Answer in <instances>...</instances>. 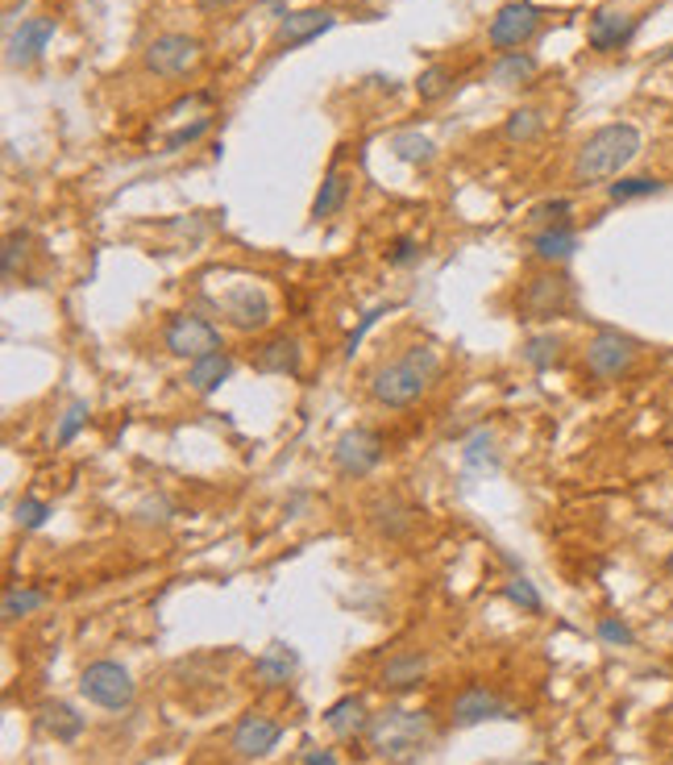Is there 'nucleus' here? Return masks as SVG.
Returning a JSON list of instances; mask_svg holds the SVG:
<instances>
[{
  "label": "nucleus",
  "instance_id": "f257e3e1",
  "mask_svg": "<svg viewBox=\"0 0 673 765\" xmlns=\"http://www.w3.org/2000/svg\"><path fill=\"white\" fill-rule=\"evenodd\" d=\"M641 155V129L615 121V126L595 129L574 155V183L591 188V183H607L624 171L627 162Z\"/></svg>",
  "mask_w": 673,
  "mask_h": 765
},
{
  "label": "nucleus",
  "instance_id": "f03ea898",
  "mask_svg": "<svg viewBox=\"0 0 673 765\" xmlns=\"http://www.w3.org/2000/svg\"><path fill=\"white\" fill-rule=\"evenodd\" d=\"M366 741H370V749H375L378 762L412 765L416 757L428 753V745H433V719H428V712L387 707V712L370 716Z\"/></svg>",
  "mask_w": 673,
  "mask_h": 765
},
{
  "label": "nucleus",
  "instance_id": "7ed1b4c3",
  "mask_svg": "<svg viewBox=\"0 0 673 765\" xmlns=\"http://www.w3.org/2000/svg\"><path fill=\"white\" fill-rule=\"evenodd\" d=\"M441 375V354L433 346H412L404 358H392L370 375V396L383 408H407L433 387Z\"/></svg>",
  "mask_w": 673,
  "mask_h": 765
},
{
  "label": "nucleus",
  "instance_id": "20e7f679",
  "mask_svg": "<svg viewBox=\"0 0 673 765\" xmlns=\"http://www.w3.org/2000/svg\"><path fill=\"white\" fill-rule=\"evenodd\" d=\"M574 304H578L574 279L565 271H553V267H548V271L524 279L516 308H519V320H553V317L574 312Z\"/></svg>",
  "mask_w": 673,
  "mask_h": 765
},
{
  "label": "nucleus",
  "instance_id": "39448f33",
  "mask_svg": "<svg viewBox=\"0 0 673 765\" xmlns=\"http://www.w3.org/2000/svg\"><path fill=\"white\" fill-rule=\"evenodd\" d=\"M79 695L96 703V707H105V712H126L133 695H138V686H133L121 662H92L79 674Z\"/></svg>",
  "mask_w": 673,
  "mask_h": 765
},
{
  "label": "nucleus",
  "instance_id": "423d86ee",
  "mask_svg": "<svg viewBox=\"0 0 673 765\" xmlns=\"http://www.w3.org/2000/svg\"><path fill=\"white\" fill-rule=\"evenodd\" d=\"M162 346H167V354L184 358V362H196V358H208V354L225 350L217 325L196 317V312H179V317L167 320V329H162Z\"/></svg>",
  "mask_w": 673,
  "mask_h": 765
},
{
  "label": "nucleus",
  "instance_id": "0eeeda50",
  "mask_svg": "<svg viewBox=\"0 0 673 765\" xmlns=\"http://www.w3.org/2000/svg\"><path fill=\"white\" fill-rule=\"evenodd\" d=\"M636 358H641V346H636L627 334H620V329H598V334L586 341V370H591L598 383L624 379L627 370L636 367Z\"/></svg>",
  "mask_w": 673,
  "mask_h": 765
},
{
  "label": "nucleus",
  "instance_id": "6e6552de",
  "mask_svg": "<svg viewBox=\"0 0 673 765\" xmlns=\"http://www.w3.org/2000/svg\"><path fill=\"white\" fill-rule=\"evenodd\" d=\"M217 308H220V317H225V325L237 329V334H263L270 320H275L270 296L258 284L229 287L225 296H217Z\"/></svg>",
  "mask_w": 673,
  "mask_h": 765
},
{
  "label": "nucleus",
  "instance_id": "1a4fd4ad",
  "mask_svg": "<svg viewBox=\"0 0 673 765\" xmlns=\"http://www.w3.org/2000/svg\"><path fill=\"white\" fill-rule=\"evenodd\" d=\"M200 59H204V42L200 38H191V33H158L155 42L141 50L146 71H155V76H162V80H179V76H188Z\"/></svg>",
  "mask_w": 673,
  "mask_h": 765
},
{
  "label": "nucleus",
  "instance_id": "9d476101",
  "mask_svg": "<svg viewBox=\"0 0 673 765\" xmlns=\"http://www.w3.org/2000/svg\"><path fill=\"white\" fill-rule=\"evenodd\" d=\"M541 30V9L533 0H507L499 13L491 17V30H486V42L495 50H519L533 33Z\"/></svg>",
  "mask_w": 673,
  "mask_h": 765
},
{
  "label": "nucleus",
  "instance_id": "9b49d317",
  "mask_svg": "<svg viewBox=\"0 0 673 765\" xmlns=\"http://www.w3.org/2000/svg\"><path fill=\"white\" fill-rule=\"evenodd\" d=\"M383 463V441L370 429H345L333 441V466L342 478H366Z\"/></svg>",
  "mask_w": 673,
  "mask_h": 765
},
{
  "label": "nucleus",
  "instance_id": "f8f14e48",
  "mask_svg": "<svg viewBox=\"0 0 673 765\" xmlns=\"http://www.w3.org/2000/svg\"><path fill=\"white\" fill-rule=\"evenodd\" d=\"M283 741V728L275 724L270 716H263V712H246V716L234 724V736H229V749L237 753V757H246V762H254V757H267L275 745Z\"/></svg>",
  "mask_w": 673,
  "mask_h": 765
},
{
  "label": "nucleus",
  "instance_id": "ddd939ff",
  "mask_svg": "<svg viewBox=\"0 0 673 765\" xmlns=\"http://www.w3.org/2000/svg\"><path fill=\"white\" fill-rule=\"evenodd\" d=\"M641 30V17L620 13V9H598L591 17V30H586V42L598 50V54H611V50H624Z\"/></svg>",
  "mask_w": 673,
  "mask_h": 765
},
{
  "label": "nucleus",
  "instance_id": "4468645a",
  "mask_svg": "<svg viewBox=\"0 0 673 765\" xmlns=\"http://www.w3.org/2000/svg\"><path fill=\"white\" fill-rule=\"evenodd\" d=\"M50 38H55V17H26V21L9 33V42H4L9 67H30L33 59L50 47Z\"/></svg>",
  "mask_w": 673,
  "mask_h": 765
},
{
  "label": "nucleus",
  "instance_id": "2eb2a0df",
  "mask_svg": "<svg viewBox=\"0 0 673 765\" xmlns=\"http://www.w3.org/2000/svg\"><path fill=\"white\" fill-rule=\"evenodd\" d=\"M333 26H337L333 9H296V13H287L279 21V30H275V47L296 50V47H304V42L320 38L325 30H333Z\"/></svg>",
  "mask_w": 673,
  "mask_h": 765
},
{
  "label": "nucleus",
  "instance_id": "dca6fc26",
  "mask_svg": "<svg viewBox=\"0 0 673 765\" xmlns=\"http://www.w3.org/2000/svg\"><path fill=\"white\" fill-rule=\"evenodd\" d=\"M486 719H516V716H512V707H507L495 691H486V686H466V691L454 699V724L457 728H474V724H486Z\"/></svg>",
  "mask_w": 673,
  "mask_h": 765
},
{
  "label": "nucleus",
  "instance_id": "f3484780",
  "mask_svg": "<svg viewBox=\"0 0 673 765\" xmlns=\"http://www.w3.org/2000/svg\"><path fill=\"white\" fill-rule=\"evenodd\" d=\"M296 669H299L296 649L283 645V640H275V645H267V649L258 654V662H254V678H258L263 691H283V686L296 678Z\"/></svg>",
  "mask_w": 673,
  "mask_h": 765
},
{
  "label": "nucleus",
  "instance_id": "a211bd4d",
  "mask_svg": "<svg viewBox=\"0 0 673 765\" xmlns=\"http://www.w3.org/2000/svg\"><path fill=\"white\" fill-rule=\"evenodd\" d=\"M299 367H304V350H299L296 337H270V341H263L258 350H254V370L258 375H299Z\"/></svg>",
  "mask_w": 673,
  "mask_h": 765
},
{
  "label": "nucleus",
  "instance_id": "6ab92c4d",
  "mask_svg": "<svg viewBox=\"0 0 673 765\" xmlns=\"http://www.w3.org/2000/svg\"><path fill=\"white\" fill-rule=\"evenodd\" d=\"M424 674H428V654H420V649H404V654H395V657L383 662V669H378V686H383V691H412Z\"/></svg>",
  "mask_w": 673,
  "mask_h": 765
},
{
  "label": "nucleus",
  "instance_id": "aec40b11",
  "mask_svg": "<svg viewBox=\"0 0 673 765\" xmlns=\"http://www.w3.org/2000/svg\"><path fill=\"white\" fill-rule=\"evenodd\" d=\"M325 724H329V733L342 736V741H354V736H362L366 728H370L366 699H362V695H342L337 703H329V707H325Z\"/></svg>",
  "mask_w": 673,
  "mask_h": 765
},
{
  "label": "nucleus",
  "instance_id": "412c9836",
  "mask_svg": "<svg viewBox=\"0 0 673 765\" xmlns=\"http://www.w3.org/2000/svg\"><path fill=\"white\" fill-rule=\"evenodd\" d=\"M38 728H42L47 736H55V741H63V745H71V741H79V736H83L88 719L79 716L71 703L47 699L42 707H38Z\"/></svg>",
  "mask_w": 673,
  "mask_h": 765
},
{
  "label": "nucleus",
  "instance_id": "4be33fe9",
  "mask_svg": "<svg viewBox=\"0 0 673 765\" xmlns=\"http://www.w3.org/2000/svg\"><path fill=\"white\" fill-rule=\"evenodd\" d=\"M366 516H370V525L383 533V537H404L407 528H412V508H407L404 499L395 491H383V495H375L370 504H366Z\"/></svg>",
  "mask_w": 673,
  "mask_h": 765
},
{
  "label": "nucleus",
  "instance_id": "5701e85b",
  "mask_svg": "<svg viewBox=\"0 0 673 765\" xmlns=\"http://www.w3.org/2000/svg\"><path fill=\"white\" fill-rule=\"evenodd\" d=\"M574 250H578V234L570 229V225H545V229H536L533 234V255L541 258V262H548V267H562V262H570L574 258Z\"/></svg>",
  "mask_w": 673,
  "mask_h": 765
},
{
  "label": "nucleus",
  "instance_id": "b1692460",
  "mask_svg": "<svg viewBox=\"0 0 673 765\" xmlns=\"http://www.w3.org/2000/svg\"><path fill=\"white\" fill-rule=\"evenodd\" d=\"M234 375V358L225 350L208 354V358H196V362H188V375H184V383H188L196 396H212L220 383Z\"/></svg>",
  "mask_w": 673,
  "mask_h": 765
},
{
  "label": "nucleus",
  "instance_id": "393cba45",
  "mask_svg": "<svg viewBox=\"0 0 673 765\" xmlns=\"http://www.w3.org/2000/svg\"><path fill=\"white\" fill-rule=\"evenodd\" d=\"M349 183L354 179L345 176L342 167L333 162L329 171H325V183H320V191H316V200H313V221H329V217H337L345 208V196H349Z\"/></svg>",
  "mask_w": 673,
  "mask_h": 765
},
{
  "label": "nucleus",
  "instance_id": "a878e982",
  "mask_svg": "<svg viewBox=\"0 0 673 765\" xmlns=\"http://www.w3.org/2000/svg\"><path fill=\"white\" fill-rule=\"evenodd\" d=\"M536 71H541V63H536L528 50H507V54H499V63L491 67V83H499V88H524V83L536 80Z\"/></svg>",
  "mask_w": 673,
  "mask_h": 765
},
{
  "label": "nucleus",
  "instance_id": "bb28decb",
  "mask_svg": "<svg viewBox=\"0 0 673 765\" xmlns=\"http://www.w3.org/2000/svg\"><path fill=\"white\" fill-rule=\"evenodd\" d=\"M462 463H466V470H471V475H478V470H495V466H499L495 433H491V429H474L471 437H466V449H462Z\"/></svg>",
  "mask_w": 673,
  "mask_h": 765
},
{
  "label": "nucleus",
  "instance_id": "cd10ccee",
  "mask_svg": "<svg viewBox=\"0 0 673 765\" xmlns=\"http://www.w3.org/2000/svg\"><path fill=\"white\" fill-rule=\"evenodd\" d=\"M519 358H524V362H528L533 370L557 367V358H562V337H557V334H533V337H524V346H519Z\"/></svg>",
  "mask_w": 673,
  "mask_h": 765
},
{
  "label": "nucleus",
  "instance_id": "c85d7f7f",
  "mask_svg": "<svg viewBox=\"0 0 673 765\" xmlns=\"http://www.w3.org/2000/svg\"><path fill=\"white\" fill-rule=\"evenodd\" d=\"M42 607H47V590L9 587V590H4V604H0V612H4V620H26V616L42 612Z\"/></svg>",
  "mask_w": 673,
  "mask_h": 765
},
{
  "label": "nucleus",
  "instance_id": "c756f323",
  "mask_svg": "<svg viewBox=\"0 0 673 765\" xmlns=\"http://www.w3.org/2000/svg\"><path fill=\"white\" fill-rule=\"evenodd\" d=\"M665 191V183L653 176H627V179H615L607 183V200L611 205H627V200H644V196H657Z\"/></svg>",
  "mask_w": 673,
  "mask_h": 765
},
{
  "label": "nucleus",
  "instance_id": "7c9ffc66",
  "mask_svg": "<svg viewBox=\"0 0 673 765\" xmlns=\"http://www.w3.org/2000/svg\"><path fill=\"white\" fill-rule=\"evenodd\" d=\"M392 150H395V159H399V162H433V159H437V146L428 142L424 133H416V129L395 133Z\"/></svg>",
  "mask_w": 673,
  "mask_h": 765
},
{
  "label": "nucleus",
  "instance_id": "2f4dec72",
  "mask_svg": "<svg viewBox=\"0 0 673 765\" xmlns=\"http://www.w3.org/2000/svg\"><path fill=\"white\" fill-rule=\"evenodd\" d=\"M541 129H545V112L541 109H516L507 121H503V138H507V142H533Z\"/></svg>",
  "mask_w": 673,
  "mask_h": 765
},
{
  "label": "nucleus",
  "instance_id": "473e14b6",
  "mask_svg": "<svg viewBox=\"0 0 673 765\" xmlns=\"http://www.w3.org/2000/svg\"><path fill=\"white\" fill-rule=\"evenodd\" d=\"M454 88V71L449 67H424L420 71V80H416V92H420V100H441V96Z\"/></svg>",
  "mask_w": 673,
  "mask_h": 765
},
{
  "label": "nucleus",
  "instance_id": "72a5a7b5",
  "mask_svg": "<svg viewBox=\"0 0 673 765\" xmlns=\"http://www.w3.org/2000/svg\"><path fill=\"white\" fill-rule=\"evenodd\" d=\"M503 595H507V599H512L516 607H524L528 616H541V612H545V599H541V590H536L533 583L524 578V574H516V578H512V583L503 587Z\"/></svg>",
  "mask_w": 673,
  "mask_h": 765
},
{
  "label": "nucleus",
  "instance_id": "f704fd0d",
  "mask_svg": "<svg viewBox=\"0 0 673 765\" xmlns=\"http://www.w3.org/2000/svg\"><path fill=\"white\" fill-rule=\"evenodd\" d=\"M13 516H17V525L26 528V533H33V528H42L50 520V504H47V499H33V495H21V499H17V508H13Z\"/></svg>",
  "mask_w": 673,
  "mask_h": 765
},
{
  "label": "nucleus",
  "instance_id": "c9c22d12",
  "mask_svg": "<svg viewBox=\"0 0 673 765\" xmlns=\"http://www.w3.org/2000/svg\"><path fill=\"white\" fill-rule=\"evenodd\" d=\"M595 633L603 645H611V649H632V645H636V633H632L620 616H603V620L595 624Z\"/></svg>",
  "mask_w": 673,
  "mask_h": 765
},
{
  "label": "nucleus",
  "instance_id": "e433bc0d",
  "mask_svg": "<svg viewBox=\"0 0 673 765\" xmlns=\"http://www.w3.org/2000/svg\"><path fill=\"white\" fill-rule=\"evenodd\" d=\"M83 420H88V404H83V399H71V408L63 413L59 433H55V446H71V441H76V433L83 429Z\"/></svg>",
  "mask_w": 673,
  "mask_h": 765
},
{
  "label": "nucleus",
  "instance_id": "4c0bfd02",
  "mask_svg": "<svg viewBox=\"0 0 673 765\" xmlns=\"http://www.w3.org/2000/svg\"><path fill=\"white\" fill-rule=\"evenodd\" d=\"M208 129H212V117H196L191 126H179L175 133H167V142H162V146H167V155H175V150H184V146L200 142Z\"/></svg>",
  "mask_w": 673,
  "mask_h": 765
},
{
  "label": "nucleus",
  "instance_id": "58836bf2",
  "mask_svg": "<svg viewBox=\"0 0 673 765\" xmlns=\"http://www.w3.org/2000/svg\"><path fill=\"white\" fill-rule=\"evenodd\" d=\"M26 246H30V234H17L13 229V234L4 238V255H0V275H4V279H13L17 262H26V255H30Z\"/></svg>",
  "mask_w": 673,
  "mask_h": 765
},
{
  "label": "nucleus",
  "instance_id": "ea45409f",
  "mask_svg": "<svg viewBox=\"0 0 673 765\" xmlns=\"http://www.w3.org/2000/svg\"><path fill=\"white\" fill-rule=\"evenodd\" d=\"M387 262H392V267H412V262H420V241L395 238L392 250H387Z\"/></svg>",
  "mask_w": 673,
  "mask_h": 765
},
{
  "label": "nucleus",
  "instance_id": "a19ab883",
  "mask_svg": "<svg viewBox=\"0 0 673 765\" xmlns=\"http://www.w3.org/2000/svg\"><path fill=\"white\" fill-rule=\"evenodd\" d=\"M570 212V200L565 196H557V200H545V205L533 208V221L545 229V225H562V217Z\"/></svg>",
  "mask_w": 673,
  "mask_h": 765
},
{
  "label": "nucleus",
  "instance_id": "79ce46f5",
  "mask_svg": "<svg viewBox=\"0 0 673 765\" xmlns=\"http://www.w3.org/2000/svg\"><path fill=\"white\" fill-rule=\"evenodd\" d=\"M383 312H387V308H375V312H366V317H362V325H358V329H354V334H349V341H345V354H349V358H354V350H358V346H362V337L370 334V325H375V320L383 317Z\"/></svg>",
  "mask_w": 673,
  "mask_h": 765
},
{
  "label": "nucleus",
  "instance_id": "37998d69",
  "mask_svg": "<svg viewBox=\"0 0 673 765\" xmlns=\"http://www.w3.org/2000/svg\"><path fill=\"white\" fill-rule=\"evenodd\" d=\"M304 765H337V757H333V749H308Z\"/></svg>",
  "mask_w": 673,
  "mask_h": 765
},
{
  "label": "nucleus",
  "instance_id": "c03bdc74",
  "mask_svg": "<svg viewBox=\"0 0 673 765\" xmlns=\"http://www.w3.org/2000/svg\"><path fill=\"white\" fill-rule=\"evenodd\" d=\"M196 4H200V9H225L229 0H196Z\"/></svg>",
  "mask_w": 673,
  "mask_h": 765
},
{
  "label": "nucleus",
  "instance_id": "a18cd8bd",
  "mask_svg": "<svg viewBox=\"0 0 673 765\" xmlns=\"http://www.w3.org/2000/svg\"><path fill=\"white\" fill-rule=\"evenodd\" d=\"M665 570H670V574H673V549H670V558H665Z\"/></svg>",
  "mask_w": 673,
  "mask_h": 765
},
{
  "label": "nucleus",
  "instance_id": "49530a36",
  "mask_svg": "<svg viewBox=\"0 0 673 765\" xmlns=\"http://www.w3.org/2000/svg\"><path fill=\"white\" fill-rule=\"evenodd\" d=\"M528 765H548V762H528Z\"/></svg>",
  "mask_w": 673,
  "mask_h": 765
}]
</instances>
